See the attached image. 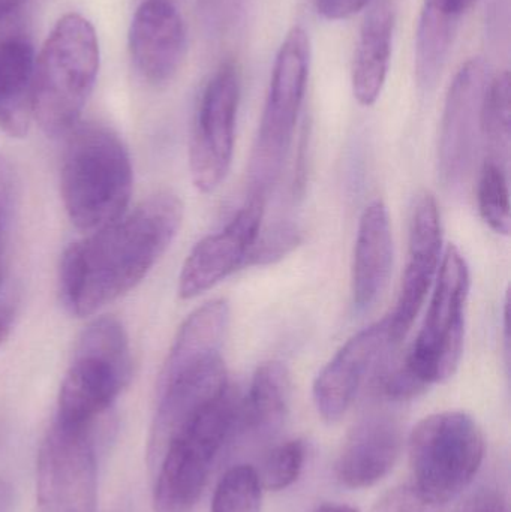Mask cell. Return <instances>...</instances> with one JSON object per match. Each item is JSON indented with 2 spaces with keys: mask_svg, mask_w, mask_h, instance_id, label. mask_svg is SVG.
<instances>
[{
  "mask_svg": "<svg viewBox=\"0 0 511 512\" xmlns=\"http://www.w3.org/2000/svg\"><path fill=\"white\" fill-rule=\"evenodd\" d=\"M182 221L179 197L159 192L108 227L72 243L59 274L66 309L89 316L128 294L170 248Z\"/></svg>",
  "mask_w": 511,
  "mask_h": 512,
  "instance_id": "obj_1",
  "label": "cell"
},
{
  "mask_svg": "<svg viewBox=\"0 0 511 512\" xmlns=\"http://www.w3.org/2000/svg\"><path fill=\"white\" fill-rule=\"evenodd\" d=\"M470 286V267L461 251L450 245L413 346L399 363L383 367L375 379L381 397L405 402L455 375L464 351Z\"/></svg>",
  "mask_w": 511,
  "mask_h": 512,
  "instance_id": "obj_2",
  "label": "cell"
},
{
  "mask_svg": "<svg viewBox=\"0 0 511 512\" xmlns=\"http://www.w3.org/2000/svg\"><path fill=\"white\" fill-rule=\"evenodd\" d=\"M60 192L72 224L86 233L125 215L132 194V165L113 129L98 122L74 126L63 152Z\"/></svg>",
  "mask_w": 511,
  "mask_h": 512,
  "instance_id": "obj_3",
  "label": "cell"
},
{
  "mask_svg": "<svg viewBox=\"0 0 511 512\" xmlns=\"http://www.w3.org/2000/svg\"><path fill=\"white\" fill-rule=\"evenodd\" d=\"M99 71V44L92 24L68 14L42 45L33 75V119L50 137L69 134L80 122Z\"/></svg>",
  "mask_w": 511,
  "mask_h": 512,
  "instance_id": "obj_4",
  "label": "cell"
},
{
  "mask_svg": "<svg viewBox=\"0 0 511 512\" xmlns=\"http://www.w3.org/2000/svg\"><path fill=\"white\" fill-rule=\"evenodd\" d=\"M240 402L233 385L197 417L180 427L152 463L156 472L155 512H192L203 495L213 466L239 430Z\"/></svg>",
  "mask_w": 511,
  "mask_h": 512,
  "instance_id": "obj_5",
  "label": "cell"
},
{
  "mask_svg": "<svg viewBox=\"0 0 511 512\" xmlns=\"http://www.w3.org/2000/svg\"><path fill=\"white\" fill-rule=\"evenodd\" d=\"M132 376L131 348L117 319H95L81 333L57 400V423L98 426Z\"/></svg>",
  "mask_w": 511,
  "mask_h": 512,
  "instance_id": "obj_6",
  "label": "cell"
},
{
  "mask_svg": "<svg viewBox=\"0 0 511 512\" xmlns=\"http://www.w3.org/2000/svg\"><path fill=\"white\" fill-rule=\"evenodd\" d=\"M311 44L302 27L285 36L276 54L266 104L249 161V195L267 200L284 168L308 86Z\"/></svg>",
  "mask_w": 511,
  "mask_h": 512,
  "instance_id": "obj_7",
  "label": "cell"
},
{
  "mask_svg": "<svg viewBox=\"0 0 511 512\" xmlns=\"http://www.w3.org/2000/svg\"><path fill=\"white\" fill-rule=\"evenodd\" d=\"M408 454L411 483L444 508L473 483L485 457V438L471 415L438 412L414 427Z\"/></svg>",
  "mask_w": 511,
  "mask_h": 512,
  "instance_id": "obj_8",
  "label": "cell"
},
{
  "mask_svg": "<svg viewBox=\"0 0 511 512\" xmlns=\"http://www.w3.org/2000/svg\"><path fill=\"white\" fill-rule=\"evenodd\" d=\"M96 426L54 421L39 448L36 490L42 512H96Z\"/></svg>",
  "mask_w": 511,
  "mask_h": 512,
  "instance_id": "obj_9",
  "label": "cell"
},
{
  "mask_svg": "<svg viewBox=\"0 0 511 512\" xmlns=\"http://www.w3.org/2000/svg\"><path fill=\"white\" fill-rule=\"evenodd\" d=\"M240 74L236 63H222L204 87L195 116L189 149V168L195 188L216 191L233 162Z\"/></svg>",
  "mask_w": 511,
  "mask_h": 512,
  "instance_id": "obj_10",
  "label": "cell"
},
{
  "mask_svg": "<svg viewBox=\"0 0 511 512\" xmlns=\"http://www.w3.org/2000/svg\"><path fill=\"white\" fill-rule=\"evenodd\" d=\"M489 77L486 63L468 60L450 84L441 119L438 165L444 185H461L482 135V107Z\"/></svg>",
  "mask_w": 511,
  "mask_h": 512,
  "instance_id": "obj_11",
  "label": "cell"
},
{
  "mask_svg": "<svg viewBox=\"0 0 511 512\" xmlns=\"http://www.w3.org/2000/svg\"><path fill=\"white\" fill-rule=\"evenodd\" d=\"M443 251V225L440 209L431 192L417 197L410 225L408 261L402 276L395 309L389 315L392 345L407 336L419 316L440 270Z\"/></svg>",
  "mask_w": 511,
  "mask_h": 512,
  "instance_id": "obj_12",
  "label": "cell"
},
{
  "mask_svg": "<svg viewBox=\"0 0 511 512\" xmlns=\"http://www.w3.org/2000/svg\"><path fill=\"white\" fill-rule=\"evenodd\" d=\"M266 200L249 195L230 224L204 237L186 258L179 277V295L191 300L246 267V258L263 227Z\"/></svg>",
  "mask_w": 511,
  "mask_h": 512,
  "instance_id": "obj_13",
  "label": "cell"
},
{
  "mask_svg": "<svg viewBox=\"0 0 511 512\" xmlns=\"http://www.w3.org/2000/svg\"><path fill=\"white\" fill-rule=\"evenodd\" d=\"M390 345L387 315L348 339L318 373L312 394L315 408L326 423H336L347 414L369 370Z\"/></svg>",
  "mask_w": 511,
  "mask_h": 512,
  "instance_id": "obj_14",
  "label": "cell"
},
{
  "mask_svg": "<svg viewBox=\"0 0 511 512\" xmlns=\"http://www.w3.org/2000/svg\"><path fill=\"white\" fill-rule=\"evenodd\" d=\"M129 50L144 81L161 87L173 80L186 54L185 23L173 2H141L129 29Z\"/></svg>",
  "mask_w": 511,
  "mask_h": 512,
  "instance_id": "obj_15",
  "label": "cell"
},
{
  "mask_svg": "<svg viewBox=\"0 0 511 512\" xmlns=\"http://www.w3.org/2000/svg\"><path fill=\"white\" fill-rule=\"evenodd\" d=\"M402 444L401 427L392 418L369 417L360 421L336 460V478L348 489L375 486L395 468Z\"/></svg>",
  "mask_w": 511,
  "mask_h": 512,
  "instance_id": "obj_16",
  "label": "cell"
},
{
  "mask_svg": "<svg viewBox=\"0 0 511 512\" xmlns=\"http://www.w3.org/2000/svg\"><path fill=\"white\" fill-rule=\"evenodd\" d=\"M393 267V234L389 210L381 200L372 201L360 216L351 265V292L357 309L378 300Z\"/></svg>",
  "mask_w": 511,
  "mask_h": 512,
  "instance_id": "obj_17",
  "label": "cell"
},
{
  "mask_svg": "<svg viewBox=\"0 0 511 512\" xmlns=\"http://www.w3.org/2000/svg\"><path fill=\"white\" fill-rule=\"evenodd\" d=\"M396 11L393 0H374L360 29L353 60V93L359 104L374 105L383 92L392 56Z\"/></svg>",
  "mask_w": 511,
  "mask_h": 512,
  "instance_id": "obj_18",
  "label": "cell"
},
{
  "mask_svg": "<svg viewBox=\"0 0 511 512\" xmlns=\"http://www.w3.org/2000/svg\"><path fill=\"white\" fill-rule=\"evenodd\" d=\"M35 60L26 38L0 39V129L11 137H24L33 119Z\"/></svg>",
  "mask_w": 511,
  "mask_h": 512,
  "instance_id": "obj_19",
  "label": "cell"
},
{
  "mask_svg": "<svg viewBox=\"0 0 511 512\" xmlns=\"http://www.w3.org/2000/svg\"><path fill=\"white\" fill-rule=\"evenodd\" d=\"M468 0H423L416 32V78L422 90L437 84Z\"/></svg>",
  "mask_w": 511,
  "mask_h": 512,
  "instance_id": "obj_20",
  "label": "cell"
},
{
  "mask_svg": "<svg viewBox=\"0 0 511 512\" xmlns=\"http://www.w3.org/2000/svg\"><path fill=\"white\" fill-rule=\"evenodd\" d=\"M290 402L291 379L287 367L279 361L261 364L248 394L240 402L239 430L255 438H273L287 420Z\"/></svg>",
  "mask_w": 511,
  "mask_h": 512,
  "instance_id": "obj_21",
  "label": "cell"
},
{
  "mask_svg": "<svg viewBox=\"0 0 511 512\" xmlns=\"http://www.w3.org/2000/svg\"><path fill=\"white\" fill-rule=\"evenodd\" d=\"M230 318V303L224 298L198 307L180 327L162 370H179L221 357Z\"/></svg>",
  "mask_w": 511,
  "mask_h": 512,
  "instance_id": "obj_22",
  "label": "cell"
},
{
  "mask_svg": "<svg viewBox=\"0 0 511 512\" xmlns=\"http://www.w3.org/2000/svg\"><path fill=\"white\" fill-rule=\"evenodd\" d=\"M482 137L489 150V158L507 165L511 143V84L507 71L492 77L486 87Z\"/></svg>",
  "mask_w": 511,
  "mask_h": 512,
  "instance_id": "obj_23",
  "label": "cell"
},
{
  "mask_svg": "<svg viewBox=\"0 0 511 512\" xmlns=\"http://www.w3.org/2000/svg\"><path fill=\"white\" fill-rule=\"evenodd\" d=\"M477 206L483 221L494 233L509 236L511 207L507 165L486 158L477 186Z\"/></svg>",
  "mask_w": 511,
  "mask_h": 512,
  "instance_id": "obj_24",
  "label": "cell"
},
{
  "mask_svg": "<svg viewBox=\"0 0 511 512\" xmlns=\"http://www.w3.org/2000/svg\"><path fill=\"white\" fill-rule=\"evenodd\" d=\"M260 475L249 465L228 469L213 493L212 512H260Z\"/></svg>",
  "mask_w": 511,
  "mask_h": 512,
  "instance_id": "obj_25",
  "label": "cell"
},
{
  "mask_svg": "<svg viewBox=\"0 0 511 512\" xmlns=\"http://www.w3.org/2000/svg\"><path fill=\"white\" fill-rule=\"evenodd\" d=\"M306 460V444L302 439L285 442L270 451L261 474V486L270 492H281L296 483Z\"/></svg>",
  "mask_w": 511,
  "mask_h": 512,
  "instance_id": "obj_26",
  "label": "cell"
},
{
  "mask_svg": "<svg viewBox=\"0 0 511 512\" xmlns=\"http://www.w3.org/2000/svg\"><path fill=\"white\" fill-rule=\"evenodd\" d=\"M300 243H302V233L293 222H275L264 230L261 227L246 258V267L275 264L291 254Z\"/></svg>",
  "mask_w": 511,
  "mask_h": 512,
  "instance_id": "obj_27",
  "label": "cell"
},
{
  "mask_svg": "<svg viewBox=\"0 0 511 512\" xmlns=\"http://www.w3.org/2000/svg\"><path fill=\"white\" fill-rule=\"evenodd\" d=\"M411 481L384 493L371 512H441Z\"/></svg>",
  "mask_w": 511,
  "mask_h": 512,
  "instance_id": "obj_28",
  "label": "cell"
},
{
  "mask_svg": "<svg viewBox=\"0 0 511 512\" xmlns=\"http://www.w3.org/2000/svg\"><path fill=\"white\" fill-rule=\"evenodd\" d=\"M15 186L8 161L0 156V286L5 283V255L14 212Z\"/></svg>",
  "mask_w": 511,
  "mask_h": 512,
  "instance_id": "obj_29",
  "label": "cell"
},
{
  "mask_svg": "<svg viewBox=\"0 0 511 512\" xmlns=\"http://www.w3.org/2000/svg\"><path fill=\"white\" fill-rule=\"evenodd\" d=\"M246 2L248 0H204L207 24L218 33L233 29L245 12Z\"/></svg>",
  "mask_w": 511,
  "mask_h": 512,
  "instance_id": "obj_30",
  "label": "cell"
},
{
  "mask_svg": "<svg viewBox=\"0 0 511 512\" xmlns=\"http://www.w3.org/2000/svg\"><path fill=\"white\" fill-rule=\"evenodd\" d=\"M450 512H507V504L503 493L483 487L468 495Z\"/></svg>",
  "mask_w": 511,
  "mask_h": 512,
  "instance_id": "obj_31",
  "label": "cell"
},
{
  "mask_svg": "<svg viewBox=\"0 0 511 512\" xmlns=\"http://www.w3.org/2000/svg\"><path fill=\"white\" fill-rule=\"evenodd\" d=\"M371 0H315L318 14L327 20H345L368 6Z\"/></svg>",
  "mask_w": 511,
  "mask_h": 512,
  "instance_id": "obj_32",
  "label": "cell"
},
{
  "mask_svg": "<svg viewBox=\"0 0 511 512\" xmlns=\"http://www.w3.org/2000/svg\"><path fill=\"white\" fill-rule=\"evenodd\" d=\"M17 315V297L14 289L3 283L0 286V346L8 339Z\"/></svg>",
  "mask_w": 511,
  "mask_h": 512,
  "instance_id": "obj_33",
  "label": "cell"
},
{
  "mask_svg": "<svg viewBox=\"0 0 511 512\" xmlns=\"http://www.w3.org/2000/svg\"><path fill=\"white\" fill-rule=\"evenodd\" d=\"M14 508V487L8 481L0 480V512H12Z\"/></svg>",
  "mask_w": 511,
  "mask_h": 512,
  "instance_id": "obj_34",
  "label": "cell"
},
{
  "mask_svg": "<svg viewBox=\"0 0 511 512\" xmlns=\"http://www.w3.org/2000/svg\"><path fill=\"white\" fill-rule=\"evenodd\" d=\"M26 0H0V20L20 8Z\"/></svg>",
  "mask_w": 511,
  "mask_h": 512,
  "instance_id": "obj_35",
  "label": "cell"
},
{
  "mask_svg": "<svg viewBox=\"0 0 511 512\" xmlns=\"http://www.w3.org/2000/svg\"><path fill=\"white\" fill-rule=\"evenodd\" d=\"M312 512H360L357 508L348 507V505H323L318 510Z\"/></svg>",
  "mask_w": 511,
  "mask_h": 512,
  "instance_id": "obj_36",
  "label": "cell"
},
{
  "mask_svg": "<svg viewBox=\"0 0 511 512\" xmlns=\"http://www.w3.org/2000/svg\"><path fill=\"white\" fill-rule=\"evenodd\" d=\"M468 2H470V6L473 5L474 2H476V0H468Z\"/></svg>",
  "mask_w": 511,
  "mask_h": 512,
  "instance_id": "obj_37",
  "label": "cell"
}]
</instances>
